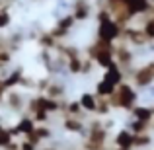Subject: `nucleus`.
<instances>
[{
  "label": "nucleus",
  "mask_w": 154,
  "mask_h": 150,
  "mask_svg": "<svg viewBox=\"0 0 154 150\" xmlns=\"http://www.w3.org/2000/svg\"><path fill=\"white\" fill-rule=\"evenodd\" d=\"M107 99H109V103H111L113 109H119V111H129V113H131V109L135 107L137 101H139V90L133 86V82L125 80V82H121L119 86L115 88L113 96H109Z\"/></svg>",
  "instance_id": "f257e3e1"
},
{
  "label": "nucleus",
  "mask_w": 154,
  "mask_h": 150,
  "mask_svg": "<svg viewBox=\"0 0 154 150\" xmlns=\"http://www.w3.org/2000/svg\"><path fill=\"white\" fill-rule=\"evenodd\" d=\"M4 105H6V109L10 113H14V115H23L26 113V107H27V98L22 94V92H18V88H12V90H6V94H4Z\"/></svg>",
  "instance_id": "f03ea898"
},
{
  "label": "nucleus",
  "mask_w": 154,
  "mask_h": 150,
  "mask_svg": "<svg viewBox=\"0 0 154 150\" xmlns=\"http://www.w3.org/2000/svg\"><path fill=\"white\" fill-rule=\"evenodd\" d=\"M72 16L76 18V22H86L94 16V2L92 0H72Z\"/></svg>",
  "instance_id": "7ed1b4c3"
},
{
  "label": "nucleus",
  "mask_w": 154,
  "mask_h": 150,
  "mask_svg": "<svg viewBox=\"0 0 154 150\" xmlns=\"http://www.w3.org/2000/svg\"><path fill=\"white\" fill-rule=\"evenodd\" d=\"M43 94L49 96V98H53V99H64V94H66V84H64L59 76L49 78V84H47V88L43 90Z\"/></svg>",
  "instance_id": "20e7f679"
},
{
  "label": "nucleus",
  "mask_w": 154,
  "mask_h": 150,
  "mask_svg": "<svg viewBox=\"0 0 154 150\" xmlns=\"http://www.w3.org/2000/svg\"><path fill=\"white\" fill-rule=\"evenodd\" d=\"M113 146L117 148H135V133L131 129H121L115 136H113Z\"/></svg>",
  "instance_id": "39448f33"
},
{
  "label": "nucleus",
  "mask_w": 154,
  "mask_h": 150,
  "mask_svg": "<svg viewBox=\"0 0 154 150\" xmlns=\"http://www.w3.org/2000/svg\"><path fill=\"white\" fill-rule=\"evenodd\" d=\"M131 117L133 119H139V121H144V123H152L154 121V107L152 105H139L137 103L131 109Z\"/></svg>",
  "instance_id": "423d86ee"
},
{
  "label": "nucleus",
  "mask_w": 154,
  "mask_h": 150,
  "mask_svg": "<svg viewBox=\"0 0 154 150\" xmlns=\"http://www.w3.org/2000/svg\"><path fill=\"white\" fill-rule=\"evenodd\" d=\"M103 80H107V82L113 84V86H119L121 82L127 80V76H125V72L121 70L117 64H113V66H109V68L103 70Z\"/></svg>",
  "instance_id": "0eeeda50"
},
{
  "label": "nucleus",
  "mask_w": 154,
  "mask_h": 150,
  "mask_svg": "<svg viewBox=\"0 0 154 150\" xmlns=\"http://www.w3.org/2000/svg\"><path fill=\"white\" fill-rule=\"evenodd\" d=\"M78 101H80V105H82V109H84L86 113H92V115L96 113V105H98V96H96L94 92H84V94L78 98Z\"/></svg>",
  "instance_id": "6e6552de"
},
{
  "label": "nucleus",
  "mask_w": 154,
  "mask_h": 150,
  "mask_svg": "<svg viewBox=\"0 0 154 150\" xmlns=\"http://www.w3.org/2000/svg\"><path fill=\"white\" fill-rule=\"evenodd\" d=\"M115 88H117V86H113V84H109L107 80H103V78H102L98 84H96V90H94V94L98 96V98H109V96H113Z\"/></svg>",
  "instance_id": "1a4fd4ad"
},
{
  "label": "nucleus",
  "mask_w": 154,
  "mask_h": 150,
  "mask_svg": "<svg viewBox=\"0 0 154 150\" xmlns=\"http://www.w3.org/2000/svg\"><path fill=\"white\" fill-rule=\"evenodd\" d=\"M150 144H152V135H150V131L135 135V148H137V150H139V148H146V146H150Z\"/></svg>",
  "instance_id": "9d476101"
},
{
  "label": "nucleus",
  "mask_w": 154,
  "mask_h": 150,
  "mask_svg": "<svg viewBox=\"0 0 154 150\" xmlns=\"http://www.w3.org/2000/svg\"><path fill=\"white\" fill-rule=\"evenodd\" d=\"M143 33L146 35V39L150 43H154V14L146 16V20H144V26H143Z\"/></svg>",
  "instance_id": "9b49d317"
},
{
  "label": "nucleus",
  "mask_w": 154,
  "mask_h": 150,
  "mask_svg": "<svg viewBox=\"0 0 154 150\" xmlns=\"http://www.w3.org/2000/svg\"><path fill=\"white\" fill-rule=\"evenodd\" d=\"M12 26V16L8 10H0V31H4L6 27Z\"/></svg>",
  "instance_id": "f8f14e48"
},
{
  "label": "nucleus",
  "mask_w": 154,
  "mask_h": 150,
  "mask_svg": "<svg viewBox=\"0 0 154 150\" xmlns=\"http://www.w3.org/2000/svg\"><path fill=\"white\" fill-rule=\"evenodd\" d=\"M113 150H137V148H117V146H113Z\"/></svg>",
  "instance_id": "ddd939ff"
},
{
  "label": "nucleus",
  "mask_w": 154,
  "mask_h": 150,
  "mask_svg": "<svg viewBox=\"0 0 154 150\" xmlns=\"http://www.w3.org/2000/svg\"><path fill=\"white\" fill-rule=\"evenodd\" d=\"M88 150H96V148H88Z\"/></svg>",
  "instance_id": "4468645a"
}]
</instances>
